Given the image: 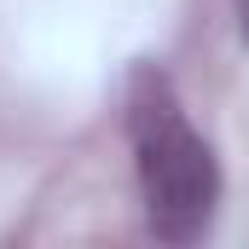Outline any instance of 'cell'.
I'll return each instance as SVG.
<instances>
[{
    "mask_svg": "<svg viewBox=\"0 0 249 249\" xmlns=\"http://www.w3.org/2000/svg\"><path fill=\"white\" fill-rule=\"evenodd\" d=\"M127 145L145 197V226L162 244L209 238L220 214V162L214 145L186 116V99L162 64H133L127 75Z\"/></svg>",
    "mask_w": 249,
    "mask_h": 249,
    "instance_id": "obj_1",
    "label": "cell"
},
{
    "mask_svg": "<svg viewBox=\"0 0 249 249\" xmlns=\"http://www.w3.org/2000/svg\"><path fill=\"white\" fill-rule=\"evenodd\" d=\"M244 29H249V18H244Z\"/></svg>",
    "mask_w": 249,
    "mask_h": 249,
    "instance_id": "obj_2",
    "label": "cell"
}]
</instances>
